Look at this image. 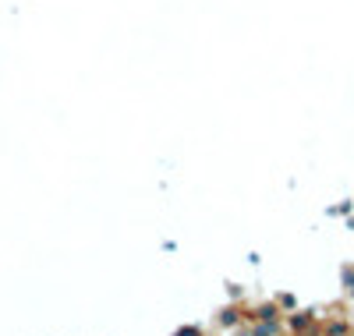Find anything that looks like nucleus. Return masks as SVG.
<instances>
[{"instance_id":"obj_1","label":"nucleus","mask_w":354,"mask_h":336,"mask_svg":"<svg viewBox=\"0 0 354 336\" xmlns=\"http://www.w3.org/2000/svg\"><path fill=\"white\" fill-rule=\"evenodd\" d=\"M287 326H290L294 336H305V333L315 326V315H312V312H294V315L287 319Z\"/></svg>"},{"instance_id":"obj_2","label":"nucleus","mask_w":354,"mask_h":336,"mask_svg":"<svg viewBox=\"0 0 354 336\" xmlns=\"http://www.w3.org/2000/svg\"><path fill=\"white\" fill-rule=\"evenodd\" d=\"M351 333H354V326H351L347 319H340V315L322 326V336H351Z\"/></svg>"},{"instance_id":"obj_3","label":"nucleus","mask_w":354,"mask_h":336,"mask_svg":"<svg viewBox=\"0 0 354 336\" xmlns=\"http://www.w3.org/2000/svg\"><path fill=\"white\" fill-rule=\"evenodd\" d=\"M252 336H280V326H277V319H255V329H252Z\"/></svg>"},{"instance_id":"obj_4","label":"nucleus","mask_w":354,"mask_h":336,"mask_svg":"<svg viewBox=\"0 0 354 336\" xmlns=\"http://www.w3.org/2000/svg\"><path fill=\"white\" fill-rule=\"evenodd\" d=\"M252 319H277V304H262V308H259Z\"/></svg>"},{"instance_id":"obj_5","label":"nucleus","mask_w":354,"mask_h":336,"mask_svg":"<svg viewBox=\"0 0 354 336\" xmlns=\"http://www.w3.org/2000/svg\"><path fill=\"white\" fill-rule=\"evenodd\" d=\"M220 322H223V326H238V312H234V308H227V312L220 315Z\"/></svg>"},{"instance_id":"obj_6","label":"nucleus","mask_w":354,"mask_h":336,"mask_svg":"<svg viewBox=\"0 0 354 336\" xmlns=\"http://www.w3.org/2000/svg\"><path fill=\"white\" fill-rule=\"evenodd\" d=\"M174 336H202V329L198 326H185V329H177Z\"/></svg>"},{"instance_id":"obj_7","label":"nucleus","mask_w":354,"mask_h":336,"mask_svg":"<svg viewBox=\"0 0 354 336\" xmlns=\"http://www.w3.org/2000/svg\"><path fill=\"white\" fill-rule=\"evenodd\" d=\"M351 336H354V333H351Z\"/></svg>"}]
</instances>
